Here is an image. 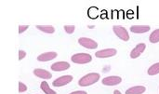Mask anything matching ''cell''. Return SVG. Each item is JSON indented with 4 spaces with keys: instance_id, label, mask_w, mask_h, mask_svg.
I'll list each match as a JSON object with an SVG mask.
<instances>
[{
    "instance_id": "1",
    "label": "cell",
    "mask_w": 159,
    "mask_h": 94,
    "mask_svg": "<svg viewBox=\"0 0 159 94\" xmlns=\"http://www.w3.org/2000/svg\"><path fill=\"white\" fill-rule=\"evenodd\" d=\"M99 79H100V75L98 73H90L84 76L81 79H79L78 84L80 87H88L98 82Z\"/></svg>"
},
{
    "instance_id": "2",
    "label": "cell",
    "mask_w": 159,
    "mask_h": 94,
    "mask_svg": "<svg viewBox=\"0 0 159 94\" xmlns=\"http://www.w3.org/2000/svg\"><path fill=\"white\" fill-rule=\"evenodd\" d=\"M71 60L75 63L86 64V63H89L92 61V57L90 54H88V53H76V54L72 56Z\"/></svg>"
},
{
    "instance_id": "3",
    "label": "cell",
    "mask_w": 159,
    "mask_h": 94,
    "mask_svg": "<svg viewBox=\"0 0 159 94\" xmlns=\"http://www.w3.org/2000/svg\"><path fill=\"white\" fill-rule=\"evenodd\" d=\"M114 33L116 35L117 37H119L120 39H122L123 41H129V35L128 33V31L121 25H115L113 27Z\"/></svg>"
},
{
    "instance_id": "4",
    "label": "cell",
    "mask_w": 159,
    "mask_h": 94,
    "mask_svg": "<svg viewBox=\"0 0 159 94\" xmlns=\"http://www.w3.org/2000/svg\"><path fill=\"white\" fill-rule=\"evenodd\" d=\"M78 43L87 48V49H97L98 48V43L90 38H87V37H81L78 39Z\"/></svg>"
},
{
    "instance_id": "5",
    "label": "cell",
    "mask_w": 159,
    "mask_h": 94,
    "mask_svg": "<svg viewBox=\"0 0 159 94\" xmlns=\"http://www.w3.org/2000/svg\"><path fill=\"white\" fill-rule=\"evenodd\" d=\"M72 80H73V77L72 76H62V77L58 78L57 79H55L53 81V86L57 87V88H60V87L67 85Z\"/></svg>"
},
{
    "instance_id": "6",
    "label": "cell",
    "mask_w": 159,
    "mask_h": 94,
    "mask_svg": "<svg viewBox=\"0 0 159 94\" xmlns=\"http://www.w3.org/2000/svg\"><path fill=\"white\" fill-rule=\"evenodd\" d=\"M121 82H122V78L120 77H116V76L107 77L102 79V84L105 86H116V85L120 84Z\"/></svg>"
},
{
    "instance_id": "7",
    "label": "cell",
    "mask_w": 159,
    "mask_h": 94,
    "mask_svg": "<svg viewBox=\"0 0 159 94\" xmlns=\"http://www.w3.org/2000/svg\"><path fill=\"white\" fill-rule=\"evenodd\" d=\"M116 54V49H106L97 51L95 53L97 58H109V57L115 56Z\"/></svg>"
},
{
    "instance_id": "8",
    "label": "cell",
    "mask_w": 159,
    "mask_h": 94,
    "mask_svg": "<svg viewBox=\"0 0 159 94\" xmlns=\"http://www.w3.org/2000/svg\"><path fill=\"white\" fill-rule=\"evenodd\" d=\"M146 49V45L144 43H141V44H138L133 49L132 51L130 52V57L132 59H136L138 57H140V55L142 53H143V51L145 50Z\"/></svg>"
},
{
    "instance_id": "9",
    "label": "cell",
    "mask_w": 159,
    "mask_h": 94,
    "mask_svg": "<svg viewBox=\"0 0 159 94\" xmlns=\"http://www.w3.org/2000/svg\"><path fill=\"white\" fill-rule=\"evenodd\" d=\"M50 68L52 71H55V72L65 71V70H68L70 68V64L66 62H57V63H53L50 66Z\"/></svg>"
},
{
    "instance_id": "10",
    "label": "cell",
    "mask_w": 159,
    "mask_h": 94,
    "mask_svg": "<svg viewBox=\"0 0 159 94\" xmlns=\"http://www.w3.org/2000/svg\"><path fill=\"white\" fill-rule=\"evenodd\" d=\"M34 76H36L40 78H43V79H50L52 78V75L48 71L41 69V68H35L34 70Z\"/></svg>"
},
{
    "instance_id": "11",
    "label": "cell",
    "mask_w": 159,
    "mask_h": 94,
    "mask_svg": "<svg viewBox=\"0 0 159 94\" xmlns=\"http://www.w3.org/2000/svg\"><path fill=\"white\" fill-rule=\"evenodd\" d=\"M151 27L149 25H132L130 27V31L135 34H143L149 32Z\"/></svg>"
},
{
    "instance_id": "12",
    "label": "cell",
    "mask_w": 159,
    "mask_h": 94,
    "mask_svg": "<svg viewBox=\"0 0 159 94\" xmlns=\"http://www.w3.org/2000/svg\"><path fill=\"white\" fill-rule=\"evenodd\" d=\"M58 56V54L56 52H46V53H42L37 57V60L39 62H48L51 61L53 59H55Z\"/></svg>"
},
{
    "instance_id": "13",
    "label": "cell",
    "mask_w": 159,
    "mask_h": 94,
    "mask_svg": "<svg viewBox=\"0 0 159 94\" xmlns=\"http://www.w3.org/2000/svg\"><path fill=\"white\" fill-rule=\"evenodd\" d=\"M146 91V88L143 86H135L127 90L126 94H143Z\"/></svg>"
},
{
    "instance_id": "14",
    "label": "cell",
    "mask_w": 159,
    "mask_h": 94,
    "mask_svg": "<svg viewBox=\"0 0 159 94\" xmlns=\"http://www.w3.org/2000/svg\"><path fill=\"white\" fill-rule=\"evenodd\" d=\"M36 28L48 34H53L55 32V28L52 25H36Z\"/></svg>"
},
{
    "instance_id": "15",
    "label": "cell",
    "mask_w": 159,
    "mask_h": 94,
    "mask_svg": "<svg viewBox=\"0 0 159 94\" xmlns=\"http://www.w3.org/2000/svg\"><path fill=\"white\" fill-rule=\"evenodd\" d=\"M40 88H41V90L46 94H57L56 92H54L53 90H51L49 88V86H48V84L47 81H43L41 83V85H40Z\"/></svg>"
},
{
    "instance_id": "16",
    "label": "cell",
    "mask_w": 159,
    "mask_h": 94,
    "mask_svg": "<svg viewBox=\"0 0 159 94\" xmlns=\"http://www.w3.org/2000/svg\"><path fill=\"white\" fill-rule=\"evenodd\" d=\"M149 40L151 43L153 44H156V43H158L159 42V29L155 30L149 36Z\"/></svg>"
},
{
    "instance_id": "17",
    "label": "cell",
    "mask_w": 159,
    "mask_h": 94,
    "mask_svg": "<svg viewBox=\"0 0 159 94\" xmlns=\"http://www.w3.org/2000/svg\"><path fill=\"white\" fill-rule=\"evenodd\" d=\"M149 76H156L159 74V63H157L155 64H153L147 71Z\"/></svg>"
},
{
    "instance_id": "18",
    "label": "cell",
    "mask_w": 159,
    "mask_h": 94,
    "mask_svg": "<svg viewBox=\"0 0 159 94\" xmlns=\"http://www.w3.org/2000/svg\"><path fill=\"white\" fill-rule=\"evenodd\" d=\"M64 30L67 34H73L75 30V25H64Z\"/></svg>"
},
{
    "instance_id": "19",
    "label": "cell",
    "mask_w": 159,
    "mask_h": 94,
    "mask_svg": "<svg viewBox=\"0 0 159 94\" xmlns=\"http://www.w3.org/2000/svg\"><path fill=\"white\" fill-rule=\"evenodd\" d=\"M27 91V87L25 84H23L22 82L19 83V92H24Z\"/></svg>"
},
{
    "instance_id": "20",
    "label": "cell",
    "mask_w": 159,
    "mask_h": 94,
    "mask_svg": "<svg viewBox=\"0 0 159 94\" xmlns=\"http://www.w3.org/2000/svg\"><path fill=\"white\" fill-rule=\"evenodd\" d=\"M28 25H20L19 26V34H22L23 32H25L28 29Z\"/></svg>"
},
{
    "instance_id": "21",
    "label": "cell",
    "mask_w": 159,
    "mask_h": 94,
    "mask_svg": "<svg viewBox=\"0 0 159 94\" xmlns=\"http://www.w3.org/2000/svg\"><path fill=\"white\" fill-rule=\"evenodd\" d=\"M26 56V52L23 50H19V60L21 61L24 57Z\"/></svg>"
},
{
    "instance_id": "22",
    "label": "cell",
    "mask_w": 159,
    "mask_h": 94,
    "mask_svg": "<svg viewBox=\"0 0 159 94\" xmlns=\"http://www.w3.org/2000/svg\"><path fill=\"white\" fill-rule=\"evenodd\" d=\"M70 94H87V92H83V91H76V92H71Z\"/></svg>"
},
{
    "instance_id": "23",
    "label": "cell",
    "mask_w": 159,
    "mask_h": 94,
    "mask_svg": "<svg viewBox=\"0 0 159 94\" xmlns=\"http://www.w3.org/2000/svg\"><path fill=\"white\" fill-rule=\"evenodd\" d=\"M114 94H122L119 91H117V90H116L115 92H114Z\"/></svg>"
}]
</instances>
